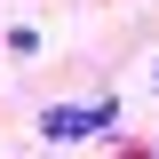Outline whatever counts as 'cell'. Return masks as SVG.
I'll list each match as a JSON object with an SVG mask.
<instances>
[{
    "instance_id": "obj_2",
    "label": "cell",
    "mask_w": 159,
    "mask_h": 159,
    "mask_svg": "<svg viewBox=\"0 0 159 159\" xmlns=\"http://www.w3.org/2000/svg\"><path fill=\"white\" fill-rule=\"evenodd\" d=\"M151 80H159V64H151Z\"/></svg>"
},
{
    "instance_id": "obj_1",
    "label": "cell",
    "mask_w": 159,
    "mask_h": 159,
    "mask_svg": "<svg viewBox=\"0 0 159 159\" xmlns=\"http://www.w3.org/2000/svg\"><path fill=\"white\" fill-rule=\"evenodd\" d=\"M111 119H119L111 96L103 103H48V111H40V135L48 143H88V135H111Z\"/></svg>"
}]
</instances>
